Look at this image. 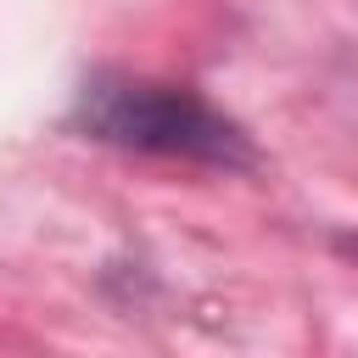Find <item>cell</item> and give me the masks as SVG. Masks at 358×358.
Listing matches in <instances>:
<instances>
[{
	"mask_svg": "<svg viewBox=\"0 0 358 358\" xmlns=\"http://www.w3.org/2000/svg\"><path fill=\"white\" fill-rule=\"evenodd\" d=\"M73 129L101 140V145L162 157V162L224 168V173L257 168L252 134L224 106H213L201 90L168 84V78H140V73L84 78V90L73 101Z\"/></svg>",
	"mask_w": 358,
	"mask_h": 358,
	"instance_id": "6da1fadb",
	"label": "cell"
}]
</instances>
